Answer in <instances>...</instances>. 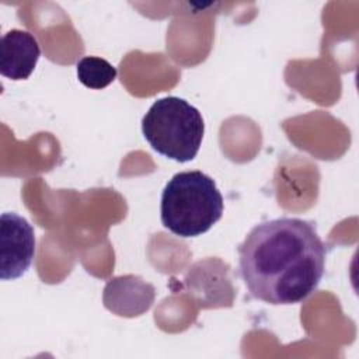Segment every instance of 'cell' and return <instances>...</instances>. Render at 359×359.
Returning <instances> with one entry per match:
<instances>
[{"label":"cell","instance_id":"cell-3","mask_svg":"<svg viewBox=\"0 0 359 359\" xmlns=\"http://www.w3.org/2000/svg\"><path fill=\"white\" fill-rule=\"evenodd\" d=\"M142 132L154 151L174 161L187 163L199 151L205 123L194 105L171 95L151 104L142 119Z\"/></svg>","mask_w":359,"mask_h":359},{"label":"cell","instance_id":"cell-6","mask_svg":"<svg viewBox=\"0 0 359 359\" xmlns=\"http://www.w3.org/2000/svg\"><path fill=\"white\" fill-rule=\"evenodd\" d=\"M77 79L79 81L91 88L102 90L108 87L116 79V67H114L108 60L97 56H84L77 65Z\"/></svg>","mask_w":359,"mask_h":359},{"label":"cell","instance_id":"cell-1","mask_svg":"<svg viewBox=\"0 0 359 359\" xmlns=\"http://www.w3.org/2000/svg\"><path fill=\"white\" fill-rule=\"evenodd\" d=\"M325 254L310 222L273 219L252 227L240 244V275L255 299L273 306L296 304L317 289Z\"/></svg>","mask_w":359,"mask_h":359},{"label":"cell","instance_id":"cell-4","mask_svg":"<svg viewBox=\"0 0 359 359\" xmlns=\"http://www.w3.org/2000/svg\"><path fill=\"white\" fill-rule=\"evenodd\" d=\"M35 255L32 226L20 215L6 212L0 217V278L13 280L22 276Z\"/></svg>","mask_w":359,"mask_h":359},{"label":"cell","instance_id":"cell-5","mask_svg":"<svg viewBox=\"0 0 359 359\" xmlns=\"http://www.w3.org/2000/svg\"><path fill=\"white\" fill-rule=\"evenodd\" d=\"M39 56L41 48L36 38L28 31L13 28L0 41V73L14 81L27 80Z\"/></svg>","mask_w":359,"mask_h":359},{"label":"cell","instance_id":"cell-2","mask_svg":"<svg viewBox=\"0 0 359 359\" xmlns=\"http://www.w3.org/2000/svg\"><path fill=\"white\" fill-rule=\"evenodd\" d=\"M223 215V196L212 177L202 171L175 174L164 187L160 203L163 226L182 238L198 237Z\"/></svg>","mask_w":359,"mask_h":359}]
</instances>
